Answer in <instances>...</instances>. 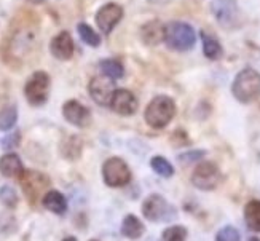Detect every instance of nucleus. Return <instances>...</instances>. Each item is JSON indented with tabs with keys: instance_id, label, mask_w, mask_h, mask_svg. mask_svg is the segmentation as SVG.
Segmentation results:
<instances>
[{
	"instance_id": "f257e3e1",
	"label": "nucleus",
	"mask_w": 260,
	"mask_h": 241,
	"mask_svg": "<svg viewBox=\"0 0 260 241\" xmlns=\"http://www.w3.org/2000/svg\"><path fill=\"white\" fill-rule=\"evenodd\" d=\"M176 112L177 109H176L174 101L169 96L160 95V96H155L149 102V106H147L145 113H144V118L147 125L152 126V128L161 130V128H166V126L173 122Z\"/></svg>"
},
{
	"instance_id": "f03ea898",
	"label": "nucleus",
	"mask_w": 260,
	"mask_h": 241,
	"mask_svg": "<svg viewBox=\"0 0 260 241\" xmlns=\"http://www.w3.org/2000/svg\"><path fill=\"white\" fill-rule=\"evenodd\" d=\"M197 34L190 24L182 21H173L165 26V43L169 50L188 51L195 47Z\"/></svg>"
},
{
	"instance_id": "7ed1b4c3",
	"label": "nucleus",
	"mask_w": 260,
	"mask_h": 241,
	"mask_svg": "<svg viewBox=\"0 0 260 241\" xmlns=\"http://www.w3.org/2000/svg\"><path fill=\"white\" fill-rule=\"evenodd\" d=\"M232 93L243 104H251L260 98V74L254 69H243L235 77Z\"/></svg>"
},
{
	"instance_id": "20e7f679",
	"label": "nucleus",
	"mask_w": 260,
	"mask_h": 241,
	"mask_svg": "<svg viewBox=\"0 0 260 241\" xmlns=\"http://www.w3.org/2000/svg\"><path fill=\"white\" fill-rule=\"evenodd\" d=\"M142 214L147 221L161 224V222H171L173 219H176L177 209L165 197H161V195L152 193L142 203Z\"/></svg>"
},
{
	"instance_id": "39448f33",
	"label": "nucleus",
	"mask_w": 260,
	"mask_h": 241,
	"mask_svg": "<svg viewBox=\"0 0 260 241\" xmlns=\"http://www.w3.org/2000/svg\"><path fill=\"white\" fill-rule=\"evenodd\" d=\"M21 189L24 192V197L29 201V204H36L40 198H43V195L47 193L50 187V177L47 174L40 173V171L34 169H26L24 174L19 177Z\"/></svg>"
},
{
	"instance_id": "423d86ee",
	"label": "nucleus",
	"mask_w": 260,
	"mask_h": 241,
	"mask_svg": "<svg viewBox=\"0 0 260 241\" xmlns=\"http://www.w3.org/2000/svg\"><path fill=\"white\" fill-rule=\"evenodd\" d=\"M103 179L107 187L120 189L131 180V169L128 163L120 157H112L103 165Z\"/></svg>"
},
{
	"instance_id": "0eeeda50",
	"label": "nucleus",
	"mask_w": 260,
	"mask_h": 241,
	"mask_svg": "<svg viewBox=\"0 0 260 241\" xmlns=\"http://www.w3.org/2000/svg\"><path fill=\"white\" fill-rule=\"evenodd\" d=\"M222 179H223L222 173L216 163L201 162L195 166L190 180L193 184V187L205 190V192H211V190H216L220 186Z\"/></svg>"
},
{
	"instance_id": "6e6552de",
	"label": "nucleus",
	"mask_w": 260,
	"mask_h": 241,
	"mask_svg": "<svg viewBox=\"0 0 260 241\" xmlns=\"http://www.w3.org/2000/svg\"><path fill=\"white\" fill-rule=\"evenodd\" d=\"M50 75L43 71H37L30 75L24 86V95L30 106H42L47 102L50 95Z\"/></svg>"
},
{
	"instance_id": "1a4fd4ad",
	"label": "nucleus",
	"mask_w": 260,
	"mask_h": 241,
	"mask_svg": "<svg viewBox=\"0 0 260 241\" xmlns=\"http://www.w3.org/2000/svg\"><path fill=\"white\" fill-rule=\"evenodd\" d=\"M211 11L216 21L225 29L236 27L240 22V8L236 0H212Z\"/></svg>"
},
{
	"instance_id": "9d476101",
	"label": "nucleus",
	"mask_w": 260,
	"mask_h": 241,
	"mask_svg": "<svg viewBox=\"0 0 260 241\" xmlns=\"http://www.w3.org/2000/svg\"><path fill=\"white\" fill-rule=\"evenodd\" d=\"M88 91L94 102H98V104L103 107H107V106H110L112 98H114L117 88H115L114 80L110 77L99 75V77L91 78V82L88 85Z\"/></svg>"
},
{
	"instance_id": "9b49d317",
	"label": "nucleus",
	"mask_w": 260,
	"mask_h": 241,
	"mask_svg": "<svg viewBox=\"0 0 260 241\" xmlns=\"http://www.w3.org/2000/svg\"><path fill=\"white\" fill-rule=\"evenodd\" d=\"M123 18V8L118 4H106L96 13V24L103 34H110Z\"/></svg>"
},
{
	"instance_id": "f8f14e48",
	"label": "nucleus",
	"mask_w": 260,
	"mask_h": 241,
	"mask_svg": "<svg viewBox=\"0 0 260 241\" xmlns=\"http://www.w3.org/2000/svg\"><path fill=\"white\" fill-rule=\"evenodd\" d=\"M62 115L71 125L78 126V128H86L91 123V112H89V109L75 99L67 101L62 106Z\"/></svg>"
},
{
	"instance_id": "ddd939ff",
	"label": "nucleus",
	"mask_w": 260,
	"mask_h": 241,
	"mask_svg": "<svg viewBox=\"0 0 260 241\" xmlns=\"http://www.w3.org/2000/svg\"><path fill=\"white\" fill-rule=\"evenodd\" d=\"M110 107L114 112H117L118 115L123 117H131L138 112V98H136L129 89L117 88L114 98H112Z\"/></svg>"
},
{
	"instance_id": "4468645a",
	"label": "nucleus",
	"mask_w": 260,
	"mask_h": 241,
	"mask_svg": "<svg viewBox=\"0 0 260 241\" xmlns=\"http://www.w3.org/2000/svg\"><path fill=\"white\" fill-rule=\"evenodd\" d=\"M50 51L56 59L67 61L72 58L74 54V40L69 32H59L58 36H54L50 43Z\"/></svg>"
},
{
	"instance_id": "2eb2a0df",
	"label": "nucleus",
	"mask_w": 260,
	"mask_h": 241,
	"mask_svg": "<svg viewBox=\"0 0 260 241\" xmlns=\"http://www.w3.org/2000/svg\"><path fill=\"white\" fill-rule=\"evenodd\" d=\"M24 165L22 160L18 157V154L8 152L0 157V174L8 179H18L24 174Z\"/></svg>"
},
{
	"instance_id": "dca6fc26",
	"label": "nucleus",
	"mask_w": 260,
	"mask_h": 241,
	"mask_svg": "<svg viewBox=\"0 0 260 241\" xmlns=\"http://www.w3.org/2000/svg\"><path fill=\"white\" fill-rule=\"evenodd\" d=\"M141 39L149 47H155V45L165 42V26L158 19L149 21L141 29Z\"/></svg>"
},
{
	"instance_id": "f3484780",
	"label": "nucleus",
	"mask_w": 260,
	"mask_h": 241,
	"mask_svg": "<svg viewBox=\"0 0 260 241\" xmlns=\"http://www.w3.org/2000/svg\"><path fill=\"white\" fill-rule=\"evenodd\" d=\"M42 204L45 209H48L50 213H53L56 216H64L67 213V200L59 190L50 189L43 195Z\"/></svg>"
},
{
	"instance_id": "a211bd4d",
	"label": "nucleus",
	"mask_w": 260,
	"mask_h": 241,
	"mask_svg": "<svg viewBox=\"0 0 260 241\" xmlns=\"http://www.w3.org/2000/svg\"><path fill=\"white\" fill-rule=\"evenodd\" d=\"M120 232L128 239H139L145 232V225L136 214H126L121 222Z\"/></svg>"
},
{
	"instance_id": "6ab92c4d",
	"label": "nucleus",
	"mask_w": 260,
	"mask_h": 241,
	"mask_svg": "<svg viewBox=\"0 0 260 241\" xmlns=\"http://www.w3.org/2000/svg\"><path fill=\"white\" fill-rule=\"evenodd\" d=\"M200 37L203 42V53H205L206 58L211 61H219L223 56V48L220 42L214 36H211V34H208L206 31H201Z\"/></svg>"
},
{
	"instance_id": "aec40b11",
	"label": "nucleus",
	"mask_w": 260,
	"mask_h": 241,
	"mask_svg": "<svg viewBox=\"0 0 260 241\" xmlns=\"http://www.w3.org/2000/svg\"><path fill=\"white\" fill-rule=\"evenodd\" d=\"M244 222L252 232H260V200H251L244 206Z\"/></svg>"
},
{
	"instance_id": "412c9836",
	"label": "nucleus",
	"mask_w": 260,
	"mask_h": 241,
	"mask_svg": "<svg viewBox=\"0 0 260 241\" xmlns=\"http://www.w3.org/2000/svg\"><path fill=\"white\" fill-rule=\"evenodd\" d=\"M82 147H83V144L80 141V137H78V136H71V137H67V139L62 142L61 154L67 160H77L78 157H80V154H82Z\"/></svg>"
},
{
	"instance_id": "4be33fe9",
	"label": "nucleus",
	"mask_w": 260,
	"mask_h": 241,
	"mask_svg": "<svg viewBox=\"0 0 260 241\" xmlns=\"http://www.w3.org/2000/svg\"><path fill=\"white\" fill-rule=\"evenodd\" d=\"M150 166L158 176H161L165 179H169V177L174 176V166L169 163L165 157H160V155L153 157L150 160Z\"/></svg>"
},
{
	"instance_id": "5701e85b",
	"label": "nucleus",
	"mask_w": 260,
	"mask_h": 241,
	"mask_svg": "<svg viewBox=\"0 0 260 241\" xmlns=\"http://www.w3.org/2000/svg\"><path fill=\"white\" fill-rule=\"evenodd\" d=\"M99 67H101V72H103V75L110 77L112 80H118V78L123 77V74H125V69H123V66L115 59H103L99 64Z\"/></svg>"
},
{
	"instance_id": "b1692460",
	"label": "nucleus",
	"mask_w": 260,
	"mask_h": 241,
	"mask_svg": "<svg viewBox=\"0 0 260 241\" xmlns=\"http://www.w3.org/2000/svg\"><path fill=\"white\" fill-rule=\"evenodd\" d=\"M18 120V109L16 106H7L5 109L0 110V130L10 131L16 125Z\"/></svg>"
},
{
	"instance_id": "393cba45",
	"label": "nucleus",
	"mask_w": 260,
	"mask_h": 241,
	"mask_svg": "<svg viewBox=\"0 0 260 241\" xmlns=\"http://www.w3.org/2000/svg\"><path fill=\"white\" fill-rule=\"evenodd\" d=\"M77 31H78V36H80V39L86 43V45H89V47H99L101 45V37L96 34V31L89 26V24H86V22H80V24L77 26Z\"/></svg>"
},
{
	"instance_id": "a878e982",
	"label": "nucleus",
	"mask_w": 260,
	"mask_h": 241,
	"mask_svg": "<svg viewBox=\"0 0 260 241\" xmlns=\"http://www.w3.org/2000/svg\"><path fill=\"white\" fill-rule=\"evenodd\" d=\"M0 203L7 206L8 209H15L19 203L18 192L11 186H2L0 187Z\"/></svg>"
},
{
	"instance_id": "bb28decb",
	"label": "nucleus",
	"mask_w": 260,
	"mask_h": 241,
	"mask_svg": "<svg viewBox=\"0 0 260 241\" xmlns=\"http://www.w3.org/2000/svg\"><path fill=\"white\" fill-rule=\"evenodd\" d=\"M188 232L184 225H171L161 233V241H187Z\"/></svg>"
},
{
	"instance_id": "cd10ccee",
	"label": "nucleus",
	"mask_w": 260,
	"mask_h": 241,
	"mask_svg": "<svg viewBox=\"0 0 260 241\" xmlns=\"http://www.w3.org/2000/svg\"><path fill=\"white\" fill-rule=\"evenodd\" d=\"M216 241H241V235L233 225H225L217 232Z\"/></svg>"
},
{
	"instance_id": "c85d7f7f",
	"label": "nucleus",
	"mask_w": 260,
	"mask_h": 241,
	"mask_svg": "<svg viewBox=\"0 0 260 241\" xmlns=\"http://www.w3.org/2000/svg\"><path fill=\"white\" fill-rule=\"evenodd\" d=\"M206 155V150H191V152H185V154H180L177 157V160L180 163L184 165H190V163H197L200 160Z\"/></svg>"
},
{
	"instance_id": "c756f323",
	"label": "nucleus",
	"mask_w": 260,
	"mask_h": 241,
	"mask_svg": "<svg viewBox=\"0 0 260 241\" xmlns=\"http://www.w3.org/2000/svg\"><path fill=\"white\" fill-rule=\"evenodd\" d=\"M19 141H21V133L19 131H13L11 134H8L4 142H2V147L4 150H11V148H15L19 145Z\"/></svg>"
},
{
	"instance_id": "7c9ffc66",
	"label": "nucleus",
	"mask_w": 260,
	"mask_h": 241,
	"mask_svg": "<svg viewBox=\"0 0 260 241\" xmlns=\"http://www.w3.org/2000/svg\"><path fill=\"white\" fill-rule=\"evenodd\" d=\"M62 241H78V239H77L75 236H66V238H64Z\"/></svg>"
},
{
	"instance_id": "2f4dec72",
	"label": "nucleus",
	"mask_w": 260,
	"mask_h": 241,
	"mask_svg": "<svg viewBox=\"0 0 260 241\" xmlns=\"http://www.w3.org/2000/svg\"><path fill=\"white\" fill-rule=\"evenodd\" d=\"M247 241H260V238H258V236H251Z\"/></svg>"
},
{
	"instance_id": "473e14b6",
	"label": "nucleus",
	"mask_w": 260,
	"mask_h": 241,
	"mask_svg": "<svg viewBox=\"0 0 260 241\" xmlns=\"http://www.w3.org/2000/svg\"><path fill=\"white\" fill-rule=\"evenodd\" d=\"M89 241H99V239H94V238H93V239H89Z\"/></svg>"
}]
</instances>
